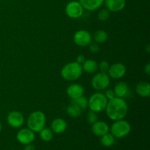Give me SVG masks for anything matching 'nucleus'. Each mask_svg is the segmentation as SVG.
<instances>
[{
	"label": "nucleus",
	"mask_w": 150,
	"mask_h": 150,
	"mask_svg": "<svg viewBox=\"0 0 150 150\" xmlns=\"http://www.w3.org/2000/svg\"><path fill=\"white\" fill-rule=\"evenodd\" d=\"M39 133L41 140L45 142H48L51 141L53 139V136H54V133L51 130V128H48V127H45L39 132Z\"/></svg>",
	"instance_id": "23"
},
{
	"label": "nucleus",
	"mask_w": 150,
	"mask_h": 150,
	"mask_svg": "<svg viewBox=\"0 0 150 150\" xmlns=\"http://www.w3.org/2000/svg\"><path fill=\"white\" fill-rule=\"evenodd\" d=\"M67 114L72 118H78L82 114V109L76 104L71 103L67 108Z\"/></svg>",
	"instance_id": "21"
},
{
	"label": "nucleus",
	"mask_w": 150,
	"mask_h": 150,
	"mask_svg": "<svg viewBox=\"0 0 150 150\" xmlns=\"http://www.w3.org/2000/svg\"><path fill=\"white\" fill-rule=\"evenodd\" d=\"M66 92H67V95H68L69 98L73 100L77 99V98L83 95L84 89H83V86L80 83H74L70 84L67 87Z\"/></svg>",
	"instance_id": "13"
},
{
	"label": "nucleus",
	"mask_w": 150,
	"mask_h": 150,
	"mask_svg": "<svg viewBox=\"0 0 150 150\" xmlns=\"http://www.w3.org/2000/svg\"><path fill=\"white\" fill-rule=\"evenodd\" d=\"M91 84L95 90L98 92L103 91L109 86L110 77L107 73L100 72L93 76Z\"/></svg>",
	"instance_id": "6"
},
{
	"label": "nucleus",
	"mask_w": 150,
	"mask_h": 150,
	"mask_svg": "<svg viewBox=\"0 0 150 150\" xmlns=\"http://www.w3.org/2000/svg\"><path fill=\"white\" fill-rule=\"evenodd\" d=\"M92 36L87 30L81 29L77 31L73 36V42L76 45L80 47H85L92 42Z\"/></svg>",
	"instance_id": "8"
},
{
	"label": "nucleus",
	"mask_w": 150,
	"mask_h": 150,
	"mask_svg": "<svg viewBox=\"0 0 150 150\" xmlns=\"http://www.w3.org/2000/svg\"><path fill=\"white\" fill-rule=\"evenodd\" d=\"M110 13L111 12L106 8H103L99 10L98 13V18L100 21H105L108 20L110 17Z\"/></svg>",
	"instance_id": "25"
},
{
	"label": "nucleus",
	"mask_w": 150,
	"mask_h": 150,
	"mask_svg": "<svg viewBox=\"0 0 150 150\" xmlns=\"http://www.w3.org/2000/svg\"><path fill=\"white\" fill-rule=\"evenodd\" d=\"M85 60H86V58H85V56L83 55V54H80V55H79L77 57L76 62L79 63V64H82L83 62H84Z\"/></svg>",
	"instance_id": "30"
},
{
	"label": "nucleus",
	"mask_w": 150,
	"mask_h": 150,
	"mask_svg": "<svg viewBox=\"0 0 150 150\" xmlns=\"http://www.w3.org/2000/svg\"><path fill=\"white\" fill-rule=\"evenodd\" d=\"M110 64L107 61H102L98 64V70L102 73H107Z\"/></svg>",
	"instance_id": "27"
},
{
	"label": "nucleus",
	"mask_w": 150,
	"mask_h": 150,
	"mask_svg": "<svg viewBox=\"0 0 150 150\" xmlns=\"http://www.w3.org/2000/svg\"><path fill=\"white\" fill-rule=\"evenodd\" d=\"M116 138L111 134V133H107L100 137V143L105 147H110L112 146L115 143Z\"/></svg>",
	"instance_id": "22"
},
{
	"label": "nucleus",
	"mask_w": 150,
	"mask_h": 150,
	"mask_svg": "<svg viewBox=\"0 0 150 150\" xmlns=\"http://www.w3.org/2000/svg\"><path fill=\"white\" fill-rule=\"evenodd\" d=\"M16 139L18 142L21 144H29L35 141V135L32 130L27 128H21L16 134Z\"/></svg>",
	"instance_id": "11"
},
{
	"label": "nucleus",
	"mask_w": 150,
	"mask_h": 150,
	"mask_svg": "<svg viewBox=\"0 0 150 150\" xmlns=\"http://www.w3.org/2000/svg\"><path fill=\"white\" fill-rule=\"evenodd\" d=\"M114 92L115 96L117 98H125L127 96L130 92V88L128 84L124 81H120L115 85L114 88Z\"/></svg>",
	"instance_id": "17"
},
{
	"label": "nucleus",
	"mask_w": 150,
	"mask_h": 150,
	"mask_svg": "<svg viewBox=\"0 0 150 150\" xmlns=\"http://www.w3.org/2000/svg\"><path fill=\"white\" fill-rule=\"evenodd\" d=\"M110 127L106 122L103 121H96L92 125V132L96 136L101 137L109 132Z\"/></svg>",
	"instance_id": "14"
},
{
	"label": "nucleus",
	"mask_w": 150,
	"mask_h": 150,
	"mask_svg": "<svg viewBox=\"0 0 150 150\" xmlns=\"http://www.w3.org/2000/svg\"><path fill=\"white\" fill-rule=\"evenodd\" d=\"M46 124L45 114L41 111H35L31 113L27 118V127L34 133H39Z\"/></svg>",
	"instance_id": "3"
},
{
	"label": "nucleus",
	"mask_w": 150,
	"mask_h": 150,
	"mask_svg": "<svg viewBox=\"0 0 150 150\" xmlns=\"http://www.w3.org/2000/svg\"><path fill=\"white\" fill-rule=\"evenodd\" d=\"M146 51H147L148 54H149V51H150V48H149V45H147V48H146Z\"/></svg>",
	"instance_id": "33"
},
{
	"label": "nucleus",
	"mask_w": 150,
	"mask_h": 150,
	"mask_svg": "<svg viewBox=\"0 0 150 150\" xmlns=\"http://www.w3.org/2000/svg\"><path fill=\"white\" fill-rule=\"evenodd\" d=\"M105 0H79L83 9L88 11H95L102 7Z\"/></svg>",
	"instance_id": "16"
},
{
	"label": "nucleus",
	"mask_w": 150,
	"mask_h": 150,
	"mask_svg": "<svg viewBox=\"0 0 150 150\" xmlns=\"http://www.w3.org/2000/svg\"><path fill=\"white\" fill-rule=\"evenodd\" d=\"M105 111L108 118L114 122L123 120L125 117L128 111V106L124 98L115 97L108 101Z\"/></svg>",
	"instance_id": "1"
},
{
	"label": "nucleus",
	"mask_w": 150,
	"mask_h": 150,
	"mask_svg": "<svg viewBox=\"0 0 150 150\" xmlns=\"http://www.w3.org/2000/svg\"><path fill=\"white\" fill-rule=\"evenodd\" d=\"M108 101L103 93L95 92L88 99V107L90 111L95 113L102 112L105 111Z\"/></svg>",
	"instance_id": "4"
},
{
	"label": "nucleus",
	"mask_w": 150,
	"mask_h": 150,
	"mask_svg": "<svg viewBox=\"0 0 150 150\" xmlns=\"http://www.w3.org/2000/svg\"><path fill=\"white\" fill-rule=\"evenodd\" d=\"M23 150H35V145L32 144H26V146L24 147Z\"/></svg>",
	"instance_id": "32"
},
{
	"label": "nucleus",
	"mask_w": 150,
	"mask_h": 150,
	"mask_svg": "<svg viewBox=\"0 0 150 150\" xmlns=\"http://www.w3.org/2000/svg\"><path fill=\"white\" fill-rule=\"evenodd\" d=\"M111 133L116 139H122L127 136L131 131V125L126 120H120L114 121L110 127Z\"/></svg>",
	"instance_id": "5"
},
{
	"label": "nucleus",
	"mask_w": 150,
	"mask_h": 150,
	"mask_svg": "<svg viewBox=\"0 0 150 150\" xmlns=\"http://www.w3.org/2000/svg\"><path fill=\"white\" fill-rule=\"evenodd\" d=\"M72 103L76 104L78 106L80 107L82 110L85 109L88 107V100L86 99V98H85L83 95L81 96L80 98H77V99H75L72 100Z\"/></svg>",
	"instance_id": "24"
},
{
	"label": "nucleus",
	"mask_w": 150,
	"mask_h": 150,
	"mask_svg": "<svg viewBox=\"0 0 150 150\" xmlns=\"http://www.w3.org/2000/svg\"><path fill=\"white\" fill-rule=\"evenodd\" d=\"M24 117L18 111H12L7 117V124L13 128H19L24 123Z\"/></svg>",
	"instance_id": "10"
},
{
	"label": "nucleus",
	"mask_w": 150,
	"mask_h": 150,
	"mask_svg": "<svg viewBox=\"0 0 150 150\" xmlns=\"http://www.w3.org/2000/svg\"><path fill=\"white\" fill-rule=\"evenodd\" d=\"M1 122H0V133H1Z\"/></svg>",
	"instance_id": "34"
},
{
	"label": "nucleus",
	"mask_w": 150,
	"mask_h": 150,
	"mask_svg": "<svg viewBox=\"0 0 150 150\" xmlns=\"http://www.w3.org/2000/svg\"><path fill=\"white\" fill-rule=\"evenodd\" d=\"M105 8L112 13L122 11L126 6V0H105Z\"/></svg>",
	"instance_id": "12"
},
{
	"label": "nucleus",
	"mask_w": 150,
	"mask_h": 150,
	"mask_svg": "<svg viewBox=\"0 0 150 150\" xmlns=\"http://www.w3.org/2000/svg\"><path fill=\"white\" fill-rule=\"evenodd\" d=\"M105 96L106 98V99L108 100H112L113 98H115V94H114V92L113 89H108V90L105 91Z\"/></svg>",
	"instance_id": "29"
},
{
	"label": "nucleus",
	"mask_w": 150,
	"mask_h": 150,
	"mask_svg": "<svg viewBox=\"0 0 150 150\" xmlns=\"http://www.w3.org/2000/svg\"><path fill=\"white\" fill-rule=\"evenodd\" d=\"M83 73L81 64L76 62L67 63L61 70V76L67 81H75L80 79Z\"/></svg>",
	"instance_id": "2"
},
{
	"label": "nucleus",
	"mask_w": 150,
	"mask_h": 150,
	"mask_svg": "<svg viewBox=\"0 0 150 150\" xmlns=\"http://www.w3.org/2000/svg\"><path fill=\"white\" fill-rule=\"evenodd\" d=\"M89 51L92 53H98L100 51V47L96 42H91L89 45Z\"/></svg>",
	"instance_id": "28"
},
{
	"label": "nucleus",
	"mask_w": 150,
	"mask_h": 150,
	"mask_svg": "<svg viewBox=\"0 0 150 150\" xmlns=\"http://www.w3.org/2000/svg\"><path fill=\"white\" fill-rule=\"evenodd\" d=\"M136 92L141 98H146L150 95V84L147 81L139 82L136 86Z\"/></svg>",
	"instance_id": "18"
},
{
	"label": "nucleus",
	"mask_w": 150,
	"mask_h": 150,
	"mask_svg": "<svg viewBox=\"0 0 150 150\" xmlns=\"http://www.w3.org/2000/svg\"><path fill=\"white\" fill-rule=\"evenodd\" d=\"M127 72V67L123 63L117 62L110 65L108 69V76L113 79H120L125 76Z\"/></svg>",
	"instance_id": "9"
},
{
	"label": "nucleus",
	"mask_w": 150,
	"mask_h": 150,
	"mask_svg": "<svg viewBox=\"0 0 150 150\" xmlns=\"http://www.w3.org/2000/svg\"><path fill=\"white\" fill-rule=\"evenodd\" d=\"M144 73H146L147 76H149V74H150V63H147V64L144 66Z\"/></svg>",
	"instance_id": "31"
},
{
	"label": "nucleus",
	"mask_w": 150,
	"mask_h": 150,
	"mask_svg": "<svg viewBox=\"0 0 150 150\" xmlns=\"http://www.w3.org/2000/svg\"><path fill=\"white\" fill-rule=\"evenodd\" d=\"M86 119H87L88 123L90 125H92L93 123H95V122L98 121V115H97V113L94 112V111H89L87 114V117H86Z\"/></svg>",
	"instance_id": "26"
},
{
	"label": "nucleus",
	"mask_w": 150,
	"mask_h": 150,
	"mask_svg": "<svg viewBox=\"0 0 150 150\" xmlns=\"http://www.w3.org/2000/svg\"><path fill=\"white\" fill-rule=\"evenodd\" d=\"M65 13L72 19L80 18L83 14L84 9L79 1H71L65 6Z\"/></svg>",
	"instance_id": "7"
},
{
	"label": "nucleus",
	"mask_w": 150,
	"mask_h": 150,
	"mask_svg": "<svg viewBox=\"0 0 150 150\" xmlns=\"http://www.w3.org/2000/svg\"><path fill=\"white\" fill-rule=\"evenodd\" d=\"M67 124L64 120L62 118H57L54 120L51 125V130L56 134H61L67 130Z\"/></svg>",
	"instance_id": "15"
},
{
	"label": "nucleus",
	"mask_w": 150,
	"mask_h": 150,
	"mask_svg": "<svg viewBox=\"0 0 150 150\" xmlns=\"http://www.w3.org/2000/svg\"><path fill=\"white\" fill-rule=\"evenodd\" d=\"M108 35L105 30L103 29H99V30L96 31L94 33L93 37H92V40H94L95 42L98 44H102L106 42L108 40Z\"/></svg>",
	"instance_id": "20"
},
{
	"label": "nucleus",
	"mask_w": 150,
	"mask_h": 150,
	"mask_svg": "<svg viewBox=\"0 0 150 150\" xmlns=\"http://www.w3.org/2000/svg\"><path fill=\"white\" fill-rule=\"evenodd\" d=\"M81 66L83 71L88 74H93L98 70V63L94 59H86Z\"/></svg>",
	"instance_id": "19"
}]
</instances>
